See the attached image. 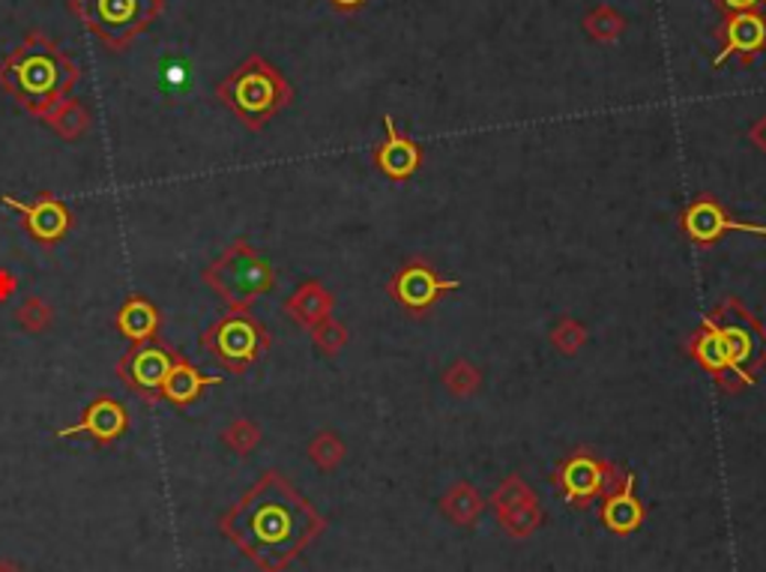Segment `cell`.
Listing matches in <instances>:
<instances>
[{"label":"cell","mask_w":766,"mask_h":572,"mask_svg":"<svg viewBox=\"0 0 766 572\" xmlns=\"http://www.w3.org/2000/svg\"><path fill=\"white\" fill-rule=\"evenodd\" d=\"M15 321H19L21 330H28V333L33 336L45 333L54 321L52 303H45L42 297H28V300L21 303L19 309H15Z\"/></svg>","instance_id":"obj_20"},{"label":"cell","mask_w":766,"mask_h":572,"mask_svg":"<svg viewBox=\"0 0 766 572\" xmlns=\"http://www.w3.org/2000/svg\"><path fill=\"white\" fill-rule=\"evenodd\" d=\"M605 521H608V528H614V531H632V528H638V521H641L638 500H635L629 491H623V495H617L614 500H608Z\"/></svg>","instance_id":"obj_22"},{"label":"cell","mask_w":766,"mask_h":572,"mask_svg":"<svg viewBox=\"0 0 766 572\" xmlns=\"http://www.w3.org/2000/svg\"><path fill=\"white\" fill-rule=\"evenodd\" d=\"M82 82L78 63L57 40L33 31L0 61V87L33 117H45Z\"/></svg>","instance_id":"obj_2"},{"label":"cell","mask_w":766,"mask_h":572,"mask_svg":"<svg viewBox=\"0 0 766 572\" xmlns=\"http://www.w3.org/2000/svg\"><path fill=\"white\" fill-rule=\"evenodd\" d=\"M129 432V411L115 395H96L91 405L84 407L82 420L75 426H66L57 432V437H87L99 447H108Z\"/></svg>","instance_id":"obj_10"},{"label":"cell","mask_w":766,"mask_h":572,"mask_svg":"<svg viewBox=\"0 0 766 572\" xmlns=\"http://www.w3.org/2000/svg\"><path fill=\"white\" fill-rule=\"evenodd\" d=\"M166 10V0H70V12L111 52L129 49Z\"/></svg>","instance_id":"obj_6"},{"label":"cell","mask_w":766,"mask_h":572,"mask_svg":"<svg viewBox=\"0 0 766 572\" xmlns=\"http://www.w3.org/2000/svg\"><path fill=\"white\" fill-rule=\"evenodd\" d=\"M222 384L219 375H204L198 366H192L183 357H177V363L171 366L166 384H162V402L174 407H189L192 402H198L201 395L208 393L210 386Z\"/></svg>","instance_id":"obj_15"},{"label":"cell","mask_w":766,"mask_h":572,"mask_svg":"<svg viewBox=\"0 0 766 572\" xmlns=\"http://www.w3.org/2000/svg\"><path fill=\"white\" fill-rule=\"evenodd\" d=\"M332 297L323 292L321 282H306L300 292L294 294L288 303H285V313L300 321L302 327H318L321 321L330 318Z\"/></svg>","instance_id":"obj_17"},{"label":"cell","mask_w":766,"mask_h":572,"mask_svg":"<svg viewBox=\"0 0 766 572\" xmlns=\"http://www.w3.org/2000/svg\"><path fill=\"white\" fill-rule=\"evenodd\" d=\"M117 330L120 336H126L132 345L153 342L159 339V327H162V315L153 306V300H147L145 294H129L126 303L117 313Z\"/></svg>","instance_id":"obj_16"},{"label":"cell","mask_w":766,"mask_h":572,"mask_svg":"<svg viewBox=\"0 0 766 572\" xmlns=\"http://www.w3.org/2000/svg\"><path fill=\"white\" fill-rule=\"evenodd\" d=\"M42 124L52 126L54 133L66 138V141H75V138H82L91 129V112L84 108V103L66 96L57 108H52L49 115L42 117Z\"/></svg>","instance_id":"obj_19"},{"label":"cell","mask_w":766,"mask_h":572,"mask_svg":"<svg viewBox=\"0 0 766 572\" xmlns=\"http://www.w3.org/2000/svg\"><path fill=\"white\" fill-rule=\"evenodd\" d=\"M177 351L153 339V342L132 345L120 363H117V378L124 381L126 390L141 395L145 402H159L162 399V384H166L171 366L177 363Z\"/></svg>","instance_id":"obj_8"},{"label":"cell","mask_w":766,"mask_h":572,"mask_svg":"<svg viewBox=\"0 0 766 572\" xmlns=\"http://www.w3.org/2000/svg\"><path fill=\"white\" fill-rule=\"evenodd\" d=\"M602 477H605V468H602L596 458L578 456L572 458L570 465L563 468L560 483H563V489H566V495H570L572 500H584L593 498V495L599 491V486L605 483Z\"/></svg>","instance_id":"obj_18"},{"label":"cell","mask_w":766,"mask_h":572,"mask_svg":"<svg viewBox=\"0 0 766 572\" xmlns=\"http://www.w3.org/2000/svg\"><path fill=\"white\" fill-rule=\"evenodd\" d=\"M715 36L722 40V52L713 61L715 66H722L727 57H740L748 63L766 49V15L757 10L727 12V21L715 31Z\"/></svg>","instance_id":"obj_11"},{"label":"cell","mask_w":766,"mask_h":572,"mask_svg":"<svg viewBox=\"0 0 766 572\" xmlns=\"http://www.w3.org/2000/svg\"><path fill=\"white\" fill-rule=\"evenodd\" d=\"M309 456L315 458L321 468H332V465L342 458V444H339L336 435H330V432H321V435L309 444Z\"/></svg>","instance_id":"obj_24"},{"label":"cell","mask_w":766,"mask_h":572,"mask_svg":"<svg viewBox=\"0 0 766 572\" xmlns=\"http://www.w3.org/2000/svg\"><path fill=\"white\" fill-rule=\"evenodd\" d=\"M315 330V345L321 348L323 354H336L339 348H342L344 342H348V333H344V327H339L336 321H321L318 327H311Z\"/></svg>","instance_id":"obj_25"},{"label":"cell","mask_w":766,"mask_h":572,"mask_svg":"<svg viewBox=\"0 0 766 572\" xmlns=\"http://www.w3.org/2000/svg\"><path fill=\"white\" fill-rule=\"evenodd\" d=\"M15 288H19V279L12 276V271H7V267H0V303H7L15 294Z\"/></svg>","instance_id":"obj_28"},{"label":"cell","mask_w":766,"mask_h":572,"mask_svg":"<svg viewBox=\"0 0 766 572\" xmlns=\"http://www.w3.org/2000/svg\"><path fill=\"white\" fill-rule=\"evenodd\" d=\"M623 28H626V19H623L617 10H611V7H605V3L596 7L591 15H584V31L591 33L593 40H617L623 33Z\"/></svg>","instance_id":"obj_21"},{"label":"cell","mask_w":766,"mask_h":572,"mask_svg":"<svg viewBox=\"0 0 766 572\" xmlns=\"http://www.w3.org/2000/svg\"><path fill=\"white\" fill-rule=\"evenodd\" d=\"M290 94L294 91L285 82V75L260 54L246 57L216 87L219 103L228 105L231 115L246 129H264L290 103Z\"/></svg>","instance_id":"obj_4"},{"label":"cell","mask_w":766,"mask_h":572,"mask_svg":"<svg viewBox=\"0 0 766 572\" xmlns=\"http://www.w3.org/2000/svg\"><path fill=\"white\" fill-rule=\"evenodd\" d=\"M269 336L249 309H228L201 333V348L231 375H243L267 351Z\"/></svg>","instance_id":"obj_7"},{"label":"cell","mask_w":766,"mask_h":572,"mask_svg":"<svg viewBox=\"0 0 766 572\" xmlns=\"http://www.w3.org/2000/svg\"><path fill=\"white\" fill-rule=\"evenodd\" d=\"M0 572H24L15 561H0Z\"/></svg>","instance_id":"obj_32"},{"label":"cell","mask_w":766,"mask_h":572,"mask_svg":"<svg viewBox=\"0 0 766 572\" xmlns=\"http://www.w3.org/2000/svg\"><path fill=\"white\" fill-rule=\"evenodd\" d=\"M260 428L252 423V420H231L225 432H222V444L237 453V456H249L252 449L258 447Z\"/></svg>","instance_id":"obj_23"},{"label":"cell","mask_w":766,"mask_h":572,"mask_svg":"<svg viewBox=\"0 0 766 572\" xmlns=\"http://www.w3.org/2000/svg\"><path fill=\"white\" fill-rule=\"evenodd\" d=\"M683 229L685 234L694 240V243H713L727 231H746V234H764L766 237V225H746V222H736L719 208L715 201L704 198L698 201L692 208L683 213Z\"/></svg>","instance_id":"obj_12"},{"label":"cell","mask_w":766,"mask_h":572,"mask_svg":"<svg viewBox=\"0 0 766 572\" xmlns=\"http://www.w3.org/2000/svg\"><path fill=\"white\" fill-rule=\"evenodd\" d=\"M722 10L727 12H746V10H755V7H760V3H766V0H715Z\"/></svg>","instance_id":"obj_29"},{"label":"cell","mask_w":766,"mask_h":572,"mask_svg":"<svg viewBox=\"0 0 766 572\" xmlns=\"http://www.w3.org/2000/svg\"><path fill=\"white\" fill-rule=\"evenodd\" d=\"M219 531L260 572H281L323 531V519L279 470H264L258 483L222 512Z\"/></svg>","instance_id":"obj_1"},{"label":"cell","mask_w":766,"mask_h":572,"mask_svg":"<svg viewBox=\"0 0 766 572\" xmlns=\"http://www.w3.org/2000/svg\"><path fill=\"white\" fill-rule=\"evenodd\" d=\"M383 129H386V141L374 150V162H377V168H381L386 178H411L416 168H419V162H423V150L395 129L393 117H383Z\"/></svg>","instance_id":"obj_14"},{"label":"cell","mask_w":766,"mask_h":572,"mask_svg":"<svg viewBox=\"0 0 766 572\" xmlns=\"http://www.w3.org/2000/svg\"><path fill=\"white\" fill-rule=\"evenodd\" d=\"M554 342H557L563 351H575V348L584 342V330L575 327V324H563L557 333H554Z\"/></svg>","instance_id":"obj_27"},{"label":"cell","mask_w":766,"mask_h":572,"mask_svg":"<svg viewBox=\"0 0 766 572\" xmlns=\"http://www.w3.org/2000/svg\"><path fill=\"white\" fill-rule=\"evenodd\" d=\"M752 141H755L760 150H766V117H760V120L752 126Z\"/></svg>","instance_id":"obj_30"},{"label":"cell","mask_w":766,"mask_h":572,"mask_svg":"<svg viewBox=\"0 0 766 572\" xmlns=\"http://www.w3.org/2000/svg\"><path fill=\"white\" fill-rule=\"evenodd\" d=\"M3 208H10L12 213H19L21 225L31 234L36 243H61L70 229H73V210L63 204L61 198L52 195V192H40L33 201H19V198L3 195L0 198Z\"/></svg>","instance_id":"obj_9"},{"label":"cell","mask_w":766,"mask_h":572,"mask_svg":"<svg viewBox=\"0 0 766 572\" xmlns=\"http://www.w3.org/2000/svg\"><path fill=\"white\" fill-rule=\"evenodd\" d=\"M449 288H458V282L437 279L435 271L425 264H407L393 279V294L407 309H428Z\"/></svg>","instance_id":"obj_13"},{"label":"cell","mask_w":766,"mask_h":572,"mask_svg":"<svg viewBox=\"0 0 766 572\" xmlns=\"http://www.w3.org/2000/svg\"><path fill=\"white\" fill-rule=\"evenodd\" d=\"M477 372L470 369L467 363H458L453 366V372L446 375V384H449V390H456V393H470L474 386H477Z\"/></svg>","instance_id":"obj_26"},{"label":"cell","mask_w":766,"mask_h":572,"mask_svg":"<svg viewBox=\"0 0 766 572\" xmlns=\"http://www.w3.org/2000/svg\"><path fill=\"white\" fill-rule=\"evenodd\" d=\"M201 279L210 292L228 303V309H249L252 300L273 292L276 273L249 240H234L213 264L204 267Z\"/></svg>","instance_id":"obj_5"},{"label":"cell","mask_w":766,"mask_h":572,"mask_svg":"<svg viewBox=\"0 0 766 572\" xmlns=\"http://www.w3.org/2000/svg\"><path fill=\"white\" fill-rule=\"evenodd\" d=\"M330 3H332V7H336V10H339V12H353V10H360V7H363L365 0H330Z\"/></svg>","instance_id":"obj_31"},{"label":"cell","mask_w":766,"mask_h":572,"mask_svg":"<svg viewBox=\"0 0 766 572\" xmlns=\"http://www.w3.org/2000/svg\"><path fill=\"white\" fill-rule=\"evenodd\" d=\"M692 354L715 375L731 372L748 381V369L760 363L766 354V336L736 303H727L698 333L692 342Z\"/></svg>","instance_id":"obj_3"}]
</instances>
